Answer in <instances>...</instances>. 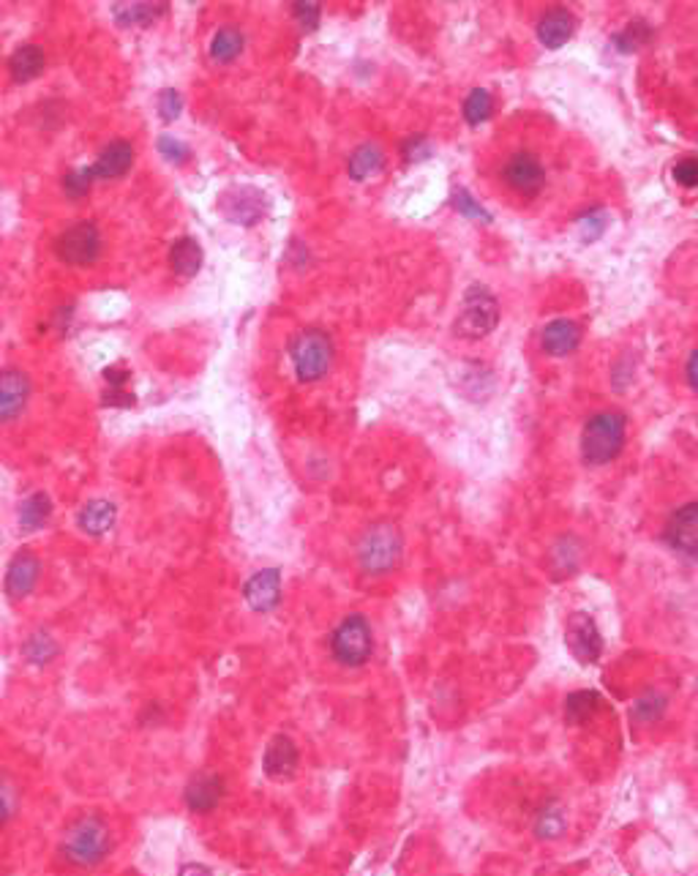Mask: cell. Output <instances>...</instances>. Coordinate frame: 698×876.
<instances>
[{
    "instance_id": "6da1fadb",
    "label": "cell",
    "mask_w": 698,
    "mask_h": 876,
    "mask_svg": "<svg viewBox=\"0 0 698 876\" xmlns=\"http://www.w3.org/2000/svg\"><path fill=\"white\" fill-rule=\"evenodd\" d=\"M112 850V833L104 820L98 817H82L76 820L60 841V858L76 869H93L98 866Z\"/></svg>"
},
{
    "instance_id": "7a4b0ae2",
    "label": "cell",
    "mask_w": 698,
    "mask_h": 876,
    "mask_svg": "<svg viewBox=\"0 0 698 876\" xmlns=\"http://www.w3.org/2000/svg\"><path fill=\"white\" fill-rule=\"evenodd\" d=\"M625 434H628V421L617 410H606L592 415L584 423L582 432V456L587 464H609L614 462L622 448H625Z\"/></svg>"
},
{
    "instance_id": "3957f363",
    "label": "cell",
    "mask_w": 698,
    "mask_h": 876,
    "mask_svg": "<svg viewBox=\"0 0 698 876\" xmlns=\"http://www.w3.org/2000/svg\"><path fill=\"white\" fill-rule=\"evenodd\" d=\"M289 358H292L295 374L303 382H314V380L325 377L333 363V341L325 331L309 328L295 336V341L289 347Z\"/></svg>"
},
{
    "instance_id": "277c9868",
    "label": "cell",
    "mask_w": 698,
    "mask_h": 876,
    "mask_svg": "<svg viewBox=\"0 0 698 876\" xmlns=\"http://www.w3.org/2000/svg\"><path fill=\"white\" fill-rule=\"evenodd\" d=\"M500 322V303L497 298L483 287V284H472L464 295L461 303V314L456 320V333L464 339H483L489 336Z\"/></svg>"
},
{
    "instance_id": "5b68a950",
    "label": "cell",
    "mask_w": 698,
    "mask_h": 876,
    "mask_svg": "<svg viewBox=\"0 0 698 876\" xmlns=\"http://www.w3.org/2000/svg\"><path fill=\"white\" fill-rule=\"evenodd\" d=\"M401 533L393 527V525H374L360 546H358V557H360V565L366 574H388L393 571L399 563H401Z\"/></svg>"
},
{
    "instance_id": "8992f818",
    "label": "cell",
    "mask_w": 698,
    "mask_h": 876,
    "mask_svg": "<svg viewBox=\"0 0 698 876\" xmlns=\"http://www.w3.org/2000/svg\"><path fill=\"white\" fill-rule=\"evenodd\" d=\"M333 658L344 667H363L374 653L371 626L363 615H349L330 637Z\"/></svg>"
},
{
    "instance_id": "52a82bcc",
    "label": "cell",
    "mask_w": 698,
    "mask_h": 876,
    "mask_svg": "<svg viewBox=\"0 0 698 876\" xmlns=\"http://www.w3.org/2000/svg\"><path fill=\"white\" fill-rule=\"evenodd\" d=\"M101 251V235L93 221H76L68 229H63L55 240V254L66 265H90L98 260Z\"/></svg>"
},
{
    "instance_id": "ba28073f",
    "label": "cell",
    "mask_w": 698,
    "mask_h": 876,
    "mask_svg": "<svg viewBox=\"0 0 698 876\" xmlns=\"http://www.w3.org/2000/svg\"><path fill=\"white\" fill-rule=\"evenodd\" d=\"M221 213L235 224H257L265 216V194L254 186H232L218 199Z\"/></svg>"
},
{
    "instance_id": "9c48e42d",
    "label": "cell",
    "mask_w": 698,
    "mask_h": 876,
    "mask_svg": "<svg viewBox=\"0 0 698 876\" xmlns=\"http://www.w3.org/2000/svg\"><path fill=\"white\" fill-rule=\"evenodd\" d=\"M502 175H505V183H508L513 191L524 194V197H535V194L543 188V183H546V169H543V164L538 161V156L524 153V150H521V153H513V156L508 158Z\"/></svg>"
},
{
    "instance_id": "30bf717a",
    "label": "cell",
    "mask_w": 698,
    "mask_h": 876,
    "mask_svg": "<svg viewBox=\"0 0 698 876\" xmlns=\"http://www.w3.org/2000/svg\"><path fill=\"white\" fill-rule=\"evenodd\" d=\"M568 647L582 664H595L603 656V637L587 612H576L568 620Z\"/></svg>"
},
{
    "instance_id": "8fae6325",
    "label": "cell",
    "mask_w": 698,
    "mask_h": 876,
    "mask_svg": "<svg viewBox=\"0 0 698 876\" xmlns=\"http://www.w3.org/2000/svg\"><path fill=\"white\" fill-rule=\"evenodd\" d=\"M666 541L672 549L683 552L685 557H696L698 552V508L696 503H685L666 527Z\"/></svg>"
},
{
    "instance_id": "7c38bea8",
    "label": "cell",
    "mask_w": 698,
    "mask_h": 876,
    "mask_svg": "<svg viewBox=\"0 0 698 876\" xmlns=\"http://www.w3.org/2000/svg\"><path fill=\"white\" fill-rule=\"evenodd\" d=\"M243 598L254 612L276 609L281 601V574L276 568H265V571L254 574L243 587Z\"/></svg>"
},
{
    "instance_id": "4fadbf2b",
    "label": "cell",
    "mask_w": 698,
    "mask_h": 876,
    "mask_svg": "<svg viewBox=\"0 0 698 876\" xmlns=\"http://www.w3.org/2000/svg\"><path fill=\"white\" fill-rule=\"evenodd\" d=\"M30 396V380L19 369L0 372V423L16 418Z\"/></svg>"
},
{
    "instance_id": "5bb4252c",
    "label": "cell",
    "mask_w": 698,
    "mask_h": 876,
    "mask_svg": "<svg viewBox=\"0 0 698 876\" xmlns=\"http://www.w3.org/2000/svg\"><path fill=\"white\" fill-rule=\"evenodd\" d=\"M131 164H134V148H131V142L115 139V142H109V145L98 153L96 164H90L87 169H90L93 180H98V178H101V180H109V178L126 175V172L131 169Z\"/></svg>"
},
{
    "instance_id": "9a60e30c",
    "label": "cell",
    "mask_w": 698,
    "mask_h": 876,
    "mask_svg": "<svg viewBox=\"0 0 698 876\" xmlns=\"http://www.w3.org/2000/svg\"><path fill=\"white\" fill-rule=\"evenodd\" d=\"M541 344H543V352H549L551 358H565V355L576 352V347L582 344V325L573 320H565V317L551 320L543 328Z\"/></svg>"
},
{
    "instance_id": "2e32d148",
    "label": "cell",
    "mask_w": 698,
    "mask_h": 876,
    "mask_svg": "<svg viewBox=\"0 0 698 876\" xmlns=\"http://www.w3.org/2000/svg\"><path fill=\"white\" fill-rule=\"evenodd\" d=\"M38 574H41V563L35 555L30 552H19L11 563H8V571H5V593L8 598H25L35 582H38Z\"/></svg>"
},
{
    "instance_id": "e0dca14e",
    "label": "cell",
    "mask_w": 698,
    "mask_h": 876,
    "mask_svg": "<svg viewBox=\"0 0 698 876\" xmlns=\"http://www.w3.org/2000/svg\"><path fill=\"white\" fill-rule=\"evenodd\" d=\"M576 33V16L568 8H549L538 19V38L549 49H560Z\"/></svg>"
},
{
    "instance_id": "ac0fdd59",
    "label": "cell",
    "mask_w": 698,
    "mask_h": 876,
    "mask_svg": "<svg viewBox=\"0 0 698 876\" xmlns=\"http://www.w3.org/2000/svg\"><path fill=\"white\" fill-rule=\"evenodd\" d=\"M262 768L270 779L281 781V779H289L298 768V746L287 738V735H278L268 743L265 749V757H262Z\"/></svg>"
},
{
    "instance_id": "d6986e66",
    "label": "cell",
    "mask_w": 698,
    "mask_h": 876,
    "mask_svg": "<svg viewBox=\"0 0 698 876\" xmlns=\"http://www.w3.org/2000/svg\"><path fill=\"white\" fill-rule=\"evenodd\" d=\"M221 798H224V779L210 773L197 776L186 789V803L197 814H210L221 803Z\"/></svg>"
},
{
    "instance_id": "ffe728a7",
    "label": "cell",
    "mask_w": 698,
    "mask_h": 876,
    "mask_svg": "<svg viewBox=\"0 0 698 876\" xmlns=\"http://www.w3.org/2000/svg\"><path fill=\"white\" fill-rule=\"evenodd\" d=\"M46 66V55L38 44H22L8 57V71L14 82H30L35 79Z\"/></svg>"
},
{
    "instance_id": "44dd1931",
    "label": "cell",
    "mask_w": 698,
    "mask_h": 876,
    "mask_svg": "<svg viewBox=\"0 0 698 876\" xmlns=\"http://www.w3.org/2000/svg\"><path fill=\"white\" fill-rule=\"evenodd\" d=\"M115 519H117V508L109 503V500H90L82 505L76 522L79 527L87 533V535H104L115 527Z\"/></svg>"
},
{
    "instance_id": "7402d4cb",
    "label": "cell",
    "mask_w": 698,
    "mask_h": 876,
    "mask_svg": "<svg viewBox=\"0 0 698 876\" xmlns=\"http://www.w3.org/2000/svg\"><path fill=\"white\" fill-rule=\"evenodd\" d=\"M385 167V150L377 142H363L352 150L347 169L355 180H369Z\"/></svg>"
},
{
    "instance_id": "603a6c76",
    "label": "cell",
    "mask_w": 698,
    "mask_h": 876,
    "mask_svg": "<svg viewBox=\"0 0 698 876\" xmlns=\"http://www.w3.org/2000/svg\"><path fill=\"white\" fill-rule=\"evenodd\" d=\"M169 265L177 276H197L199 268H202V246L194 240V238H177L169 249Z\"/></svg>"
},
{
    "instance_id": "cb8c5ba5",
    "label": "cell",
    "mask_w": 698,
    "mask_h": 876,
    "mask_svg": "<svg viewBox=\"0 0 698 876\" xmlns=\"http://www.w3.org/2000/svg\"><path fill=\"white\" fill-rule=\"evenodd\" d=\"M167 11L164 3H117L112 5V14L120 25H153Z\"/></svg>"
},
{
    "instance_id": "d4e9b609",
    "label": "cell",
    "mask_w": 698,
    "mask_h": 876,
    "mask_svg": "<svg viewBox=\"0 0 698 876\" xmlns=\"http://www.w3.org/2000/svg\"><path fill=\"white\" fill-rule=\"evenodd\" d=\"M49 516H52V503H49V497L44 492H35V494L25 497L22 505H19V527L25 533L44 527L49 522Z\"/></svg>"
},
{
    "instance_id": "484cf974",
    "label": "cell",
    "mask_w": 698,
    "mask_h": 876,
    "mask_svg": "<svg viewBox=\"0 0 698 876\" xmlns=\"http://www.w3.org/2000/svg\"><path fill=\"white\" fill-rule=\"evenodd\" d=\"M243 44H246L243 33H240L238 27L227 25V27L216 30V36H213V41H210V57H213L216 63H232V60L243 52Z\"/></svg>"
},
{
    "instance_id": "4316f807",
    "label": "cell",
    "mask_w": 698,
    "mask_h": 876,
    "mask_svg": "<svg viewBox=\"0 0 698 876\" xmlns=\"http://www.w3.org/2000/svg\"><path fill=\"white\" fill-rule=\"evenodd\" d=\"M598 708H601V697L595 691H576L565 699V721L584 724L598 713Z\"/></svg>"
},
{
    "instance_id": "83f0119b",
    "label": "cell",
    "mask_w": 698,
    "mask_h": 876,
    "mask_svg": "<svg viewBox=\"0 0 698 876\" xmlns=\"http://www.w3.org/2000/svg\"><path fill=\"white\" fill-rule=\"evenodd\" d=\"M568 817L562 811L560 803H549L546 809H541L538 820H535V833L538 839H560L565 833Z\"/></svg>"
},
{
    "instance_id": "f1b7e54d",
    "label": "cell",
    "mask_w": 698,
    "mask_h": 876,
    "mask_svg": "<svg viewBox=\"0 0 698 876\" xmlns=\"http://www.w3.org/2000/svg\"><path fill=\"white\" fill-rule=\"evenodd\" d=\"M494 112V96L486 87H475L467 101H464V120L470 126H481L483 120H489Z\"/></svg>"
},
{
    "instance_id": "f546056e",
    "label": "cell",
    "mask_w": 698,
    "mask_h": 876,
    "mask_svg": "<svg viewBox=\"0 0 698 876\" xmlns=\"http://www.w3.org/2000/svg\"><path fill=\"white\" fill-rule=\"evenodd\" d=\"M22 653L30 664H49L55 656H57V645L52 637L46 634H33L25 645H22Z\"/></svg>"
},
{
    "instance_id": "4dcf8cb0",
    "label": "cell",
    "mask_w": 698,
    "mask_h": 876,
    "mask_svg": "<svg viewBox=\"0 0 698 876\" xmlns=\"http://www.w3.org/2000/svg\"><path fill=\"white\" fill-rule=\"evenodd\" d=\"M663 713H666V699L658 697V694L642 697V699L633 705V710H631V716H633L636 721H642V724H655V721L663 718Z\"/></svg>"
},
{
    "instance_id": "1f68e13d",
    "label": "cell",
    "mask_w": 698,
    "mask_h": 876,
    "mask_svg": "<svg viewBox=\"0 0 698 876\" xmlns=\"http://www.w3.org/2000/svg\"><path fill=\"white\" fill-rule=\"evenodd\" d=\"M652 38V30L647 27V22H631L622 33H617V46L622 49V52H633V49H639L642 44H647Z\"/></svg>"
},
{
    "instance_id": "d6a6232c",
    "label": "cell",
    "mask_w": 698,
    "mask_h": 876,
    "mask_svg": "<svg viewBox=\"0 0 698 876\" xmlns=\"http://www.w3.org/2000/svg\"><path fill=\"white\" fill-rule=\"evenodd\" d=\"M90 186H93V175H90V169H87V167H85V169H74V172H66V175H63V191H66L71 199L85 197V194L90 191Z\"/></svg>"
},
{
    "instance_id": "836d02e7",
    "label": "cell",
    "mask_w": 698,
    "mask_h": 876,
    "mask_svg": "<svg viewBox=\"0 0 698 876\" xmlns=\"http://www.w3.org/2000/svg\"><path fill=\"white\" fill-rule=\"evenodd\" d=\"M158 150H161V156H164L167 161H172V164H183V161H188V156H191V148H188L186 142L169 137V134H164V137L158 139Z\"/></svg>"
},
{
    "instance_id": "e575fe53",
    "label": "cell",
    "mask_w": 698,
    "mask_h": 876,
    "mask_svg": "<svg viewBox=\"0 0 698 876\" xmlns=\"http://www.w3.org/2000/svg\"><path fill=\"white\" fill-rule=\"evenodd\" d=\"M180 109H183L180 93L172 90V87H164V90L158 93V112H161V117H164V120H175V117L180 115Z\"/></svg>"
},
{
    "instance_id": "d590c367",
    "label": "cell",
    "mask_w": 698,
    "mask_h": 876,
    "mask_svg": "<svg viewBox=\"0 0 698 876\" xmlns=\"http://www.w3.org/2000/svg\"><path fill=\"white\" fill-rule=\"evenodd\" d=\"M292 14H295V19L300 22L303 30H314L319 25V14L322 11H319V3H295Z\"/></svg>"
},
{
    "instance_id": "8d00e7d4",
    "label": "cell",
    "mask_w": 698,
    "mask_h": 876,
    "mask_svg": "<svg viewBox=\"0 0 698 876\" xmlns=\"http://www.w3.org/2000/svg\"><path fill=\"white\" fill-rule=\"evenodd\" d=\"M674 180H677V183H683L685 188H693V186H696L698 164L693 156H688V158H683V161H677V164H674Z\"/></svg>"
},
{
    "instance_id": "74e56055",
    "label": "cell",
    "mask_w": 698,
    "mask_h": 876,
    "mask_svg": "<svg viewBox=\"0 0 698 876\" xmlns=\"http://www.w3.org/2000/svg\"><path fill=\"white\" fill-rule=\"evenodd\" d=\"M456 208H459L464 216H472V219H483V221H489V219H491V216H489V213H486V210H483V208L470 197V194H467V191H459V194H456Z\"/></svg>"
},
{
    "instance_id": "f35d334b",
    "label": "cell",
    "mask_w": 698,
    "mask_h": 876,
    "mask_svg": "<svg viewBox=\"0 0 698 876\" xmlns=\"http://www.w3.org/2000/svg\"><path fill=\"white\" fill-rule=\"evenodd\" d=\"M431 153V148H429V142L423 139V137H412L407 145H404V156L412 161V158H426Z\"/></svg>"
},
{
    "instance_id": "ab89813d",
    "label": "cell",
    "mask_w": 698,
    "mask_h": 876,
    "mask_svg": "<svg viewBox=\"0 0 698 876\" xmlns=\"http://www.w3.org/2000/svg\"><path fill=\"white\" fill-rule=\"evenodd\" d=\"M11 811H14V798H11V789L5 784H0V830L5 828V822L11 820Z\"/></svg>"
},
{
    "instance_id": "60d3db41",
    "label": "cell",
    "mask_w": 698,
    "mask_h": 876,
    "mask_svg": "<svg viewBox=\"0 0 698 876\" xmlns=\"http://www.w3.org/2000/svg\"><path fill=\"white\" fill-rule=\"evenodd\" d=\"M104 402H106V404H123V407H128V404H134V396L126 393L123 388H109Z\"/></svg>"
},
{
    "instance_id": "b9f144b4",
    "label": "cell",
    "mask_w": 698,
    "mask_h": 876,
    "mask_svg": "<svg viewBox=\"0 0 698 876\" xmlns=\"http://www.w3.org/2000/svg\"><path fill=\"white\" fill-rule=\"evenodd\" d=\"M104 377H106L109 388H123V382L128 380V372H123V369H117V366H112V369H106V372H104Z\"/></svg>"
},
{
    "instance_id": "7bdbcfd3",
    "label": "cell",
    "mask_w": 698,
    "mask_h": 876,
    "mask_svg": "<svg viewBox=\"0 0 698 876\" xmlns=\"http://www.w3.org/2000/svg\"><path fill=\"white\" fill-rule=\"evenodd\" d=\"M688 382H691V388H696V352H691V358H688Z\"/></svg>"
},
{
    "instance_id": "ee69618b",
    "label": "cell",
    "mask_w": 698,
    "mask_h": 876,
    "mask_svg": "<svg viewBox=\"0 0 698 876\" xmlns=\"http://www.w3.org/2000/svg\"><path fill=\"white\" fill-rule=\"evenodd\" d=\"M183 871H207L205 866H183Z\"/></svg>"
}]
</instances>
